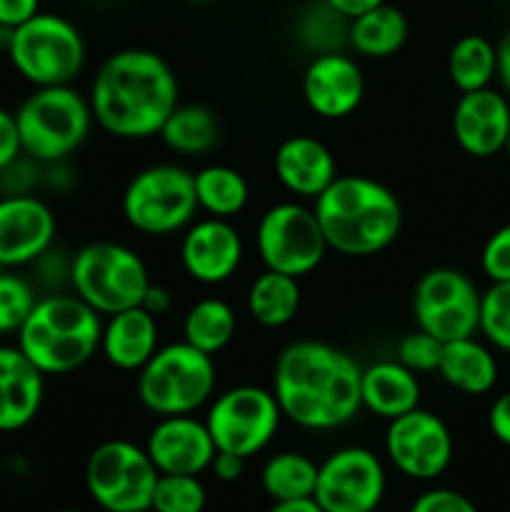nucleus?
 I'll use <instances>...</instances> for the list:
<instances>
[{"instance_id": "obj_44", "label": "nucleus", "mask_w": 510, "mask_h": 512, "mask_svg": "<svg viewBox=\"0 0 510 512\" xmlns=\"http://www.w3.org/2000/svg\"><path fill=\"white\" fill-rule=\"evenodd\" d=\"M385 0H323L325 8H330L333 13H338L340 18L345 20H353L358 18V15L368 13V10L378 8V5H383Z\"/></svg>"}, {"instance_id": "obj_18", "label": "nucleus", "mask_w": 510, "mask_h": 512, "mask_svg": "<svg viewBox=\"0 0 510 512\" xmlns=\"http://www.w3.org/2000/svg\"><path fill=\"white\" fill-rule=\"evenodd\" d=\"M303 98L318 118L343 120L353 115L365 98L358 60L338 50L315 55L303 73Z\"/></svg>"}, {"instance_id": "obj_36", "label": "nucleus", "mask_w": 510, "mask_h": 512, "mask_svg": "<svg viewBox=\"0 0 510 512\" xmlns=\"http://www.w3.org/2000/svg\"><path fill=\"white\" fill-rule=\"evenodd\" d=\"M440 353H443V343L415 328L413 333L400 338L398 348H395V360L403 363L408 370H413L415 375L438 373Z\"/></svg>"}, {"instance_id": "obj_2", "label": "nucleus", "mask_w": 510, "mask_h": 512, "mask_svg": "<svg viewBox=\"0 0 510 512\" xmlns=\"http://www.w3.org/2000/svg\"><path fill=\"white\" fill-rule=\"evenodd\" d=\"M88 103L95 123L113 138H153L180 105L178 78L153 50H118L100 63Z\"/></svg>"}, {"instance_id": "obj_3", "label": "nucleus", "mask_w": 510, "mask_h": 512, "mask_svg": "<svg viewBox=\"0 0 510 512\" xmlns=\"http://www.w3.org/2000/svg\"><path fill=\"white\" fill-rule=\"evenodd\" d=\"M313 213L328 248L348 258L383 253L403 228L398 195L368 175H338L313 200Z\"/></svg>"}, {"instance_id": "obj_34", "label": "nucleus", "mask_w": 510, "mask_h": 512, "mask_svg": "<svg viewBox=\"0 0 510 512\" xmlns=\"http://www.w3.org/2000/svg\"><path fill=\"white\" fill-rule=\"evenodd\" d=\"M478 333H483L493 348L510 353V280L493 283L483 293Z\"/></svg>"}, {"instance_id": "obj_15", "label": "nucleus", "mask_w": 510, "mask_h": 512, "mask_svg": "<svg viewBox=\"0 0 510 512\" xmlns=\"http://www.w3.org/2000/svg\"><path fill=\"white\" fill-rule=\"evenodd\" d=\"M453 450V433L433 410L415 408L388 420L385 453L405 478L423 483L440 478L453 463Z\"/></svg>"}, {"instance_id": "obj_47", "label": "nucleus", "mask_w": 510, "mask_h": 512, "mask_svg": "<svg viewBox=\"0 0 510 512\" xmlns=\"http://www.w3.org/2000/svg\"><path fill=\"white\" fill-rule=\"evenodd\" d=\"M13 30L15 28H5V25H0V53L8 55L10 43H13Z\"/></svg>"}, {"instance_id": "obj_16", "label": "nucleus", "mask_w": 510, "mask_h": 512, "mask_svg": "<svg viewBox=\"0 0 510 512\" xmlns=\"http://www.w3.org/2000/svg\"><path fill=\"white\" fill-rule=\"evenodd\" d=\"M55 233L58 220L45 200L33 193L0 198V268L38 263L53 248Z\"/></svg>"}, {"instance_id": "obj_13", "label": "nucleus", "mask_w": 510, "mask_h": 512, "mask_svg": "<svg viewBox=\"0 0 510 512\" xmlns=\"http://www.w3.org/2000/svg\"><path fill=\"white\" fill-rule=\"evenodd\" d=\"M480 298L483 293L460 270H428L413 288L415 328L440 343L473 338L480 325Z\"/></svg>"}, {"instance_id": "obj_17", "label": "nucleus", "mask_w": 510, "mask_h": 512, "mask_svg": "<svg viewBox=\"0 0 510 512\" xmlns=\"http://www.w3.org/2000/svg\"><path fill=\"white\" fill-rule=\"evenodd\" d=\"M245 245L230 220H193L180 238V265L200 285H220L238 273Z\"/></svg>"}, {"instance_id": "obj_40", "label": "nucleus", "mask_w": 510, "mask_h": 512, "mask_svg": "<svg viewBox=\"0 0 510 512\" xmlns=\"http://www.w3.org/2000/svg\"><path fill=\"white\" fill-rule=\"evenodd\" d=\"M488 428L498 443L510 448V390L498 395V398L493 400V405H490Z\"/></svg>"}, {"instance_id": "obj_25", "label": "nucleus", "mask_w": 510, "mask_h": 512, "mask_svg": "<svg viewBox=\"0 0 510 512\" xmlns=\"http://www.w3.org/2000/svg\"><path fill=\"white\" fill-rule=\"evenodd\" d=\"M438 375L453 390L465 395H485L498 383V360L480 340L460 338L443 343Z\"/></svg>"}, {"instance_id": "obj_7", "label": "nucleus", "mask_w": 510, "mask_h": 512, "mask_svg": "<svg viewBox=\"0 0 510 512\" xmlns=\"http://www.w3.org/2000/svg\"><path fill=\"white\" fill-rule=\"evenodd\" d=\"M70 288L103 318L143 303L150 285L145 260L123 243L98 240L70 258Z\"/></svg>"}, {"instance_id": "obj_33", "label": "nucleus", "mask_w": 510, "mask_h": 512, "mask_svg": "<svg viewBox=\"0 0 510 512\" xmlns=\"http://www.w3.org/2000/svg\"><path fill=\"white\" fill-rule=\"evenodd\" d=\"M208 493L198 475H160L150 512H203Z\"/></svg>"}, {"instance_id": "obj_37", "label": "nucleus", "mask_w": 510, "mask_h": 512, "mask_svg": "<svg viewBox=\"0 0 510 512\" xmlns=\"http://www.w3.org/2000/svg\"><path fill=\"white\" fill-rule=\"evenodd\" d=\"M480 268L490 283H505L510 280V223L495 230L483 245L480 253Z\"/></svg>"}, {"instance_id": "obj_41", "label": "nucleus", "mask_w": 510, "mask_h": 512, "mask_svg": "<svg viewBox=\"0 0 510 512\" xmlns=\"http://www.w3.org/2000/svg\"><path fill=\"white\" fill-rule=\"evenodd\" d=\"M40 13V0H0V25L18 28Z\"/></svg>"}, {"instance_id": "obj_32", "label": "nucleus", "mask_w": 510, "mask_h": 512, "mask_svg": "<svg viewBox=\"0 0 510 512\" xmlns=\"http://www.w3.org/2000/svg\"><path fill=\"white\" fill-rule=\"evenodd\" d=\"M315 480H318V465L308 455L295 450L275 453L260 473V485L273 503L313 498Z\"/></svg>"}, {"instance_id": "obj_20", "label": "nucleus", "mask_w": 510, "mask_h": 512, "mask_svg": "<svg viewBox=\"0 0 510 512\" xmlns=\"http://www.w3.org/2000/svg\"><path fill=\"white\" fill-rule=\"evenodd\" d=\"M453 138L473 158L503 153L510 133V100L493 88L460 93L453 108Z\"/></svg>"}, {"instance_id": "obj_21", "label": "nucleus", "mask_w": 510, "mask_h": 512, "mask_svg": "<svg viewBox=\"0 0 510 512\" xmlns=\"http://www.w3.org/2000/svg\"><path fill=\"white\" fill-rule=\"evenodd\" d=\"M273 170L290 195L305 200H315L338 178V165L330 148L310 135L285 138L275 150Z\"/></svg>"}, {"instance_id": "obj_19", "label": "nucleus", "mask_w": 510, "mask_h": 512, "mask_svg": "<svg viewBox=\"0 0 510 512\" xmlns=\"http://www.w3.org/2000/svg\"><path fill=\"white\" fill-rule=\"evenodd\" d=\"M143 448L160 475H200L210 468L215 455L208 425L193 415L160 418Z\"/></svg>"}, {"instance_id": "obj_26", "label": "nucleus", "mask_w": 510, "mask_h": 512, "mask_svg": "<svg viewBox=\"0 0 510 512\" xmlns=\"http://www.w3.org/2000/svg\"><path fill=\"white\" fill-rule=\"evenodd\" d=\"M350 48L370 60H383L398 53L408 40V18L395 5H378L358 18L348 20L345 33Z\"/></svg>"}, {"instance_id": "obj_14", "label": "nucleus", "mask_w": 510, "mask_h": 512, "mask_svg": "<svg viewBox=\"0 0 510 512\" xmlns=\"http://www.w3.org/2000/svg\"><path fill=\"white\" fill-rule=\"evenodd\" d=\"M315 503L325 512H375L385 498V468L368 448H340L318 465Z\"/></svg>"}, {"instance_id": "obj_28", "label": "nucleus", "mask_w": 510, "mask_h": 512, "mask_svg": "<svg viewBox=\"0 0 510 512\" xmlns=\"http://www.w3.org/2000/svg\"><path fill=\"white\" fill-rule=\"evenodd\" d=\"M198 208L210 218L230 220L243 213L250 200V185L240 170L230 165H205L193 173Z\"/></svg>"}, {"instance_id": "obj_24", "label": "nucleus", "mask_w": 510, "mask_h": 512, "mask_svg": "<svg viewBox=\"0 0 510 512\" xmlns=\"http://www.w3.org/2000/svg\"><path fill=\"white\" fill-rule=\"evenodd\" d=\"M420 380L398 360H378L360 370V405L383 420L420 408Z\"/></svg>"}, {"instance_id": "obj_5", "label": "nucleus", "mask_w": 510, "mask_h": 512, "mask_svg": "<svg viewBox=\"0 0 510 512\" xmlns=\"http://www.w3.org/2000/svg\"><path fill=\"white\" fill-rule=\"evenodd\" d=\"M93 110L73 85L35 88L15 110L20 148L35 163L55 165L73 155L93 128Z\"/></svg>"}, {"instance_id": "obj_38", "label": "nucleus", "mask_w": 510, "mask_h": 512, "mask_svg": "<svg viewBox=\"0 0 510 512\" xmlns=\"http://www.w3.org/2000/svg\"><path fill=\"white\" fill-rule=\"evenodd\" d=\"M410 512H478L473 500L450 488L425 490L410 505Z\"/></svg>"}, {"instance_id": "obj_10", "label": "nucleus", "mask_w": 510, "mask_h": 512, "mask_svg": "<svg viewBox=\"0 0 510 512\" xmlns=\"http://www.w3.org/2000/svg\"><path fill=\"white\" fill-rule=\"evenodd\" d=\"M283 413L273 390L258 385H235L210 398L205 425L215 450L248 460L268 448L278 435Z\"/></svg>"}, {"instance_id": "obj_49", "label": "nucleus", "mask_w": 510, "mask_h": 512, "mask_svg": "<svg viewBox=\"0 0 510 512\" xmlns=\"http://www.w3.org/2000/svg\"><path fill=\"white\" fill-rule=\"evenodd\" d=\"M63 512H83V510H63Z\"/></svg>"}, {"instance_id": "obj_29", "label": "nucleus", "mask_w": 510, "mask_h": 512, "mask_svg": "<svg viewBox=\"0 0 510 512\" xmlns=\"http://www.w3.org/2000/svg\"><path fill=\"white\" fill-rule=\"evenodd\" d=\"M158 135L168 150L195 158V155H205L215 148L220 128L213 110H208L205 105H178L168 115Z\"/></svg>"}, {"instance_id": "obj_48", "label": "nucleus", "mask_w": 510, "mask_h": 512, "mask_svg": "<svg viewBox=\"0 0 510 512\" xmlns=\"http://www.w3.org/2000/svg\"><path fill=\"white\" fill-rule=\"evenodd\" d=\"M505 155L510 158V133H508V143H505Z\"/></svg>"}, {"instance_id": "obj_39", "label": "nucleus", "mask_w": 510, "mask_h": 512, "mask_svg": "<svg viewBox=\"0 0 510 512\" xmlns=\"http://www.w3.org/2000/svg\"><path fill=\"white\" fill-rule=\"evenodd\" d=\"M20 155H23V148H20L15 113L0 108V170H5L10 163H15Z\"/></svg>"}, {"instance_id": "obj_1", "label": "nucleus", "mask_w": 510, "mask_h": 512, "mask_svg": "<svg viewBox=\"0 0 510 512\" xmlns=\"http://www.w3.org/2000/svg\"><path fill=\"white\" fill-rule=\"evenodd\" d=\"M360 365L323 340H295L278 353L273 390L285 420L303 430H338L363 410Z\"/></svg>"}, {"instance_id": "obj_6", "label": "nucleus", "mask_w": 510, "mask_h": 512, "mask_svg": "<svg viewBox=\"0 0 510 512\" xmlns=\"http://www.w3.org/2000/svg\"><path fill=\"white\" fill-rule=\"evenodd\" d=\"M218 383L213 355L185 340L160 345L153 358L138 370L135 393L140 405L158 418L193 415L210 403Z\"/></svg>"}, {"instance_id": "obj_22", "label": "nucleus", "mask_w": 510, "mask_h": 512, "mask_svg": "<svg viewBox=\"0 0 510 512\" xmlns=\"http://www.w3.org/2000/svg\"><path fill=\"white\" fill-rule=\"evenodd\" d=\"M45 398V375L18 345H0V433L33 423Z\"/></svg>"}, {"instance_id": "obj_31", "label": "nucleus", "mask_w": 510, "mask_h": 512, "mask_svg": "<svg viewBox=\"0 0 510 512\" xmlns=\"http://www.w3.org/2000/svg\"><path fill=\"white\" fill-rule=\"evenodd\" d=\"M448 78L460 93L490 88L498 78V48L483 35H463L448 53Z\"/></svg>"}, {"instance_id": "obj_11", "label": "nucleus", "mask_w": 510, "mask_h": 512, "mask_svg": "<svg viewBox=\"0 0 510 512\" xmlns=\"http://www.w3.org/2000/svg\"><path fill=\"white\" fill-rule=\"evenodd\" d=\"M160 473L145 448L108 440L85 463V488L105 512H148Z\"/></svg>"}, {"instance_id": "obj_45", "label": "nucleus", "mask_w": 510, "mask_h": 512, "mask_svg": "<svg viewBox=\"0 0 510 512\" xmlns=\"http://www.w3.org/2000/svg\"><path fill=\"white\" fill-rule=\"evenodd\" d=\"M495 48H498V80L503 85L505 95L510 98V30Z\"/></svg>"}, {"instance_id": "obj_23", "label": "nucleus", "mask_w": 510, "mask_h": 512, "mask_svg": "<svg viewBox=\"0 0 510 512\" xmlns=\"http://www.w3.org/2000/svg\"><path fill=\"white\" fill-rule=\"evenodd\" d=\"M160 348V325L153 313L135 305L108 315L100 335V353L123 373H138Z\"/></svg>"}, {"instance_id": "obj_43", "label": "nucleus", "mask_w": 510, "mask_h": 512, "mask_svg": "<svg viewBox=\"0 0 510 512\" xmlns=\"http://www.w3.org/2000/svg\"><path fill=\"white\" fill-rule=\"evenodd\" d=\"M140 305H143L148 313H153L155 318H163V315L173 308V295H170V290L165 288V285L150 283L143 295V303Z\"/></svg>"}, {"instance_id": "obj_51", "label": "nucleus", "mask_w": 510, "mask_h": 512, "mask_svg": "<svg viewBox=\"0 0 510 512\" xmlns=\"http://www.w3.org/2000/svg\"><path fill=\"white\" fill-rule=\"evenodd\" d=\"M148 512H150V510H148Z\"/></svg>"}, {"instance_id": "obj_4", "label": "nucleus", "mask_w": 510, "mask_h": 512, "mask_svg": "<svg viewBox=\"0 0 510 512\" xmlns=\"http://www.w3.org/2000/svg\"><path fill=\"white\" fill-rule=\"evenodd\" d=\"M100 335L103 315L75 293H50L33 305L15 345L43 375H65L98 353Z\"/></svg>"}, {"instance_id": "obj_42", "label": "nucleus", "mask_w": 510, "mask_h": 512, "mask_svg": "<svg viewBox=\"0 0 510 512\" xmlns=\"http://www.w3.org/2000/svg\"><path fill=\"white\" fill-rule=\"evenodd\" d=\"M208 470H213V475L220 480V483H235V480L243 475L245 460L233 453H220V450H215L213 463H210Z\"/></svg>"}, {"instance_id": "obj_12", "label": "nucleus", "mask_w": 510, "mask_h": 512, "mask_svg": "<svg viewBox=\"0 0 510 512\" xmlns=\"http://www.w3.org/2000/svg\"><path fill=\"white\" fill-rule=\"evenodd\" d=\"M255 248L265 268L298 280L318 270L330 250L313 208L295 200L273 205L260 215Z\"/></svg>"}, {"instance_id": "obj_27", "label": "nucleus", "mask_w": 510, "mask_h": 512, "mask_svg": "<svg viewBox=\"0 0 510 512\" xmlns=\"http://www.w3.org/2000/svg\"><path fill=\"white\" fill-rule=\"evenodd\" d=\"M248 313L263 328H285L300 313L303 290L298 278L265 268L248 288Z\"/></svg>"}, {"instance_id": "obj_30", "label": "nucleus", "mask_w": 510, "mask_h": 512, "mask_svg": "<svg viewBox=\"0 0 510 512\" xmlns=\"http://www.w3.org/2000/svg\"><path fill=\"white\" fill-rule=\"evenodd\" d=\"M238 330L235 310L220 298H203L183 318V340L208 355H218L228 348Z\"/></svg>"}, {"instance_id": "obj_50", "label": "nucleus", "mask_w": 510, "mask_h": 512, "mask_svg": "<svg viewBox=\"0 0 510 512\" xmlns=\"http://www.w3.org/2000/svg\"><path fill=\"white\" fill-rule=\"evenodd\" d=\"M193 3H203V0H193Z\"/></svg>"}, {"instance_id": "obj_8", "label": "nucleus", "mask_w": 510, "mask_h": 512, "mask_svg": "<svg viewBox=\"0 0 510 512\" xmlns=\"http://www.w3.org/2000/svg\"><path fill=\"white\" fill-rule=\"evenodd\" d=\"M120 210L130 228L150 238L183 233L200 210L193 173L173 163L143 168L125 185Z\"/></svg>"}, {"instance_id": "obj_46", "label": "nucleus", "mask_w": 510, "mask_h": 512, "mask_svg": "<svg viewBox=\"0 0 510 512\" xmlns=\"http://www.w3.org/2000/svg\"><path fill=\"white\" fill-rule=\"evenodd\" d=\"M268 512H325L315 503V498H300V500H283V503H273Z\"/></svg>"}, {"instance_id": "obj_35", "label": "nucleus", "mask_w": 510, "mask_h": 512, "mask_svg": "<svg viewBox=\"0 0 510 512\" xmlns=\"http://www.w3.org/2000/svg\"><path fill=\"white\" fill-rule=\"evenodd\" d=\"M35 303L38 295L33 285L23 275L0 268V335L18 333Z\"/></svg>"}, {"instance_id": "obj_9", "label": "nucleus", "mask_w": 510, "mask_h": 512, "mask_svg": "<svg viewBox=\"0 0 510 512\" xmlns=\"http://www.w3.org/2000/svg\"><path fill=\"white\" fill-rule=\"evenodd\" d=\"M8 58L35 88L70 85L85 68V40L68 18L40 10L13 30Z\"/></svg>"}]
</instances>
